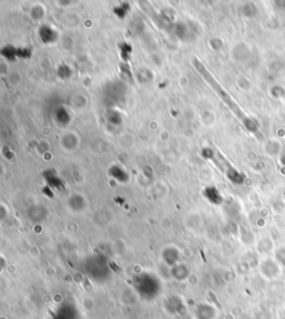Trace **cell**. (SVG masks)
<instances>
[{"label": "cell", "instance_id": "6da1fadb", "mask_svg": "<svg viewBox=\"0 0 285 319\" xmlns=\"http://www.w3.org/2000/svg\"><path fill=\"white\" fill-rule=\"evenodd\" d=\"M193 64H194L195 70H196L199 73V74H201V76L203 77V80H205L206 83L210 85L213 89L215 90V93L219 95V97L221 98V100H222L225 103V104H226L229 107V109H231L234 112V114L239 116V118L242 120H243V123L246 126V128L250 130L251 132H254L255 127H253L252 120L246 118V116L243 114V112H242V110L240 109L239 106H237L236 103L233 101V98L229 96V94L226 92V90L223 88V86H221V84L219 83V81L215 80V77L211 74L210 71H208L206 68V66L204 65L202 62H199L197 58H195L193 60Z\"/></svg>", "mask_w": 285, "mask_h": 319}, {"label": "cell", "instance_id": "7a4b0ae2", "mask_svg": "<svg viewBox=\"0 0 285 319\" xmlns=\"http://www.w3.org/2000/svg\"><path fill=\"white\" fill-rule=\"evenodd\" d=\"M39 35L41 40L48 44V42H54L57 40V33L49 26H42L39 30Z\"/></svg>", "mask_w": 285, "mask_h": 319}, {"label": "cell", "instance_id": "3957f363", "mask_svg": "<svg viewBox=\"0 0 285 319\" xmlns=\"http://www.w3.org/2000/svg\"><path fill=\"white\" fill-rule=\"evenodd\" d=\"M110 174H112L114 178H116L121 181H125L127 179V173L118 165H114L112 169H110Z\"/></svg>", "mask_w": 285, "mask_h": 319}]
</instances>
